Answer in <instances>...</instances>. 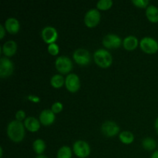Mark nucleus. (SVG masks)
Listing matches in <instances>:
<instances>
[{"instance_id":"nucleus-2","label":"nucleus","mask_w":158,"mask_h":158,"mask_svg":"<svg viewBox=\"0 0 158 158\" xmlns=\"http://www.w3.org/2000/svg\"><path fill=\"white\" fill-rule=\"evenodd\" d=\"M94 60L100 67L107 68L112 64L113 56L107 49H98L94 52Z\"/></svg>"},{"instance_id":"nucleus-3","label":"nucleus","mask_w":158,"mask_h":158,"mask_svg":"<svg viewBox=\"0 0 158 158\" xmlns=\"http://www.w3.org/2000/svg\"><path fill=\"white\" fill-rule=\"evenodd\" d=\"M73 151L76 156L80 158H86L90 154V147L83 140H77L73 145Z\"/></svg>"},{"instance_id":"nucleus-6","label":"nucleus","mask_w":158,"mask_h":158,"mask_svg":"<svg viewBox=\"0 0 158 158\" xmlns=\"http://www.w3.org/2000/svg\"><path fill=\"white\" fill-rule=\"evenodd\" d=\"M55 66L60 73H68L73 69V62L66 56H60L56 59Z\"/></svg>"},{"instance_id":"nucleus-11","label":"nucleus","mask_w":158,"mask_h":158,"mask_svg":"<svg viewBox=\"0 0 158 158\" xmlns=\"http://www.w3.org/2000/svg\"><path fill=\"white\" fill-rule=\"evenodd\" d=\"M41 36L45 43L51 44L56 41L58 38V32L53 26H46L42 29Z\"/></svg>"},{"instance_id":"nucleus-10","label":"nucleus","mask_w":158,"mask_h":158,"mask_svg":"<svg viewBox=\"0 0 158 158\" xmlns=\"http://www.w3.org/2000/svg\"><path fill=\"white\" fill-rule=\"evenodd\" d=\"M65 86L66 88L71 93H75L80 88V77L77 74L69 73L65 78Z\"/></svg>"},{"instance_id":"nucleus-31","label":"nucleus","mask_w":158,"mask_h":158,"mask_svg":"<svg viewBox=\"0 0 158 158\" xmlns=\"http://www.w3.org/2000/svg\"><path fill=\"white\" fill-rule=\"evenodd\" d=\"M151 158H158V150L154 151V152L151 154Z\"/></svg>"},{"instance_id":"nucleus-17","label":"nucleus","mask_w":158,"mask_h":158,"mask_svg":"<svg viewBox=\"0 0 158 158\" xmlns=\"http://www.w3.org/2000/svg\"><path fill=\"white\" fill-rule=\"evenodd\" d=\"M140 42L138 41L135 35H130L125 37L123 40V46L125 49L128 51H132L135 49L139 45Z\"/></svg>"},{"instance_id":"nucleus-7","label":"nucleus","mask_w":158,"mask_h":158,"mask_svg":"<svg viewBox=\"0 0 158 158\" xmlns=\"http://www.w3.org/2000/svg\"><path fill=\"white\" fill-rule=\"evenodd\" d=\"M101 15L99 10L95 8L89 9L86 12L84 16V23L87 27H95L100 23Z\"/></svg>"},{"instance_id":"nucleus-9","label":"nucleus","mask_w":158,"mask_h":158,"mask_svg":"<svg viewBox=\"0 0 158 158\" xmlns=\"http://www.w3.org/2000/svg\"><path fill=\"white\" fill-rule=\"evenodd\" d=\"M14 70L13 63L8 57L2 56L0 59V77L6 78L12 75Z\"/></svg>"},{"instance_id":"nucleus-28","label":"nucleus","mask_w":158,"mask_h":158,"mask_svg":"<svg viewBox=\"0 0 158 158\" xmlns=\"http://www.w3.org/2000/svg\"><path fill=\"white\" fill-rule=\"evenodd\" d=\"M26 113L23 110H19L15 113V120H19V121H22L23 120H26Z\"/></svg>"},{"instance_id":"nucleus-20","label":"nucleus","mask_w":158,"mask_h":158,"mask_svg":"<svg viewBox=\"0 0 158 158\" xmlns=\"http://www.w3.org/2000/svg\"><path fill=\"white\" fill-rule=\"evenodd\" d=\"M141 144L143 148L147 151H154L157 146V142L154 138L150 137H147L142 140Z\"/></svg>"},{"instance_id":"nucleus-23","label":"nucleus","mask_w":158,"mask_h":158,"mask_svg":"<svg viewBox=\"0 0 158 158\" xmlns=\"http://www.w3.org/2000/svg\"><path fill=\"white\" fill-rule=\"evenodd\" d=\"M57 158H71L72 157V150L69 146H62L59 148L56 154Z\"/></svg>"},{"instance_id":"nucleus-13","label":"nucleus","mask_w":158,"mask_h":158,"mask_svg":"<svg viewBox=\"0 0 158 158\" xmlns=\"http://www.w3.org/2000/svg\"><path fill=\"white\" fill-rule=\"evenodd\" d=\"M40 121L44 126H49L55 121V114L52 111V110L45 109L41 111L40 114Z\"/></svg>"},{"instance_id":"nucleus-24","label":"nucleus","mask_w":158,"mask_h":158,"mask_svg":"<svg viewBox=\"0 0 158 158\" xmlns=\"http://www.w3.org/2000/svg\"><path fill=\"white\" fill-rule=\"evenodd\" d=\"M114 2L112 0H100L97 2V9L100 10H106L112 7Z\"/></svg>"},{"instance_id":"nucleus-18","label":"nucleus","mask_w":158,"mask_h":158,"mask_svg":"<svg viewBox=\"0 0 158 158\" xmlns=\"http://www.w3.org/2000/svg\"><path fill=\"white\" fill-rule=\"evenodd\" d=\"M146 16L151 23L158 22V8L154 5H149L146 9Z\"/></svg>"},{"instance_id":"nucleus-26","label":"nucleus","mask_w":158,"mask_h":158,"mask_svg":"<svg viewBox=\"0 0 158 158\" xmlns=\"http://www.w3.org/2000/svg\"><path fill=\"white\" fill-rule=\"evenodd\" d=\"M132 3L138 8H146L149 6L148 0H132Z\"/></svg>"},{"instance_id":"nucleus-4","label":"nucleus","mask_w":158,"mask_h":158,"mask_svg":"<svg viewBox=\"0 0 158 158\" xmlns=\"http://www.w3.org/2000/svg\"><path fill=\"white\" fill-rule=\"evenodd\" d=\"M140 47L143 52L149 54L155 53L158 51V42L151 36H144L140 40Z\"/></svg>"},{"instance_id":"nucleus-12","label":"nucleus","mask_w":158,"mask_h":158,"mask_svg":"<svg viewBox=\"0 0 158 158\" xmlns=\"http://www.w3.org/2000/svg\"><path fill=\"white\" fill-rule=\"evenodd\" d=\"M101 131L106 137H112L118 134L120 131V127L116 122L112 120H106L102 123Z\"/></svg>"},{"instance_id":"nucleus-35","label":"nucleus","mask_w":158,"mask_h":158,"mask_svg":"<svg viewBox=\"0 0 158 158\" xmlns=\"http://www.w3.org/2000/svg\"><path fill=\"white\" fill-rule=\"evenodd\" d=\"M157 147H158V143H157Z\"/></svg>"},{"instance_id":"nucleus-27","label":"nucleus","mask_w":158,"mask_h":158,"mask_svg":"<svg viewBox=\"0 0 158 158\" xmlns=\"http://www.w3.org/2000/svg\"><path fill=\"white\" fill-rule=\"evenodd\" d=\"M63 103L59 101H56L52 103V106H51V110H52V111L54 114H59V113H60L62 111V110H63Z\"/></svg>"},{"instance_id":"nucleus-33","label":"nucleus","mask_w":158,"mask_h":158,"mask_svg":"<svg viewBox=\"0 0 158 158\" xmlns=\"http://www.w3.org/2000/svg\"><path fill=\"white\" fill-rule=\"evenodd\" d=\"M35 158H48V157H46L44 154H40V155H37Z\"/></svg>"},{"instance_id":"nucleus-34","label":"nucleus","mask_w":158,"mask_h":158,"mask_svg":"<svg viewBox=\"0 0 158 158\" xmlns=\"http://www.w3.org/2000/svg\"><path fill=\"white\" fill-rule=\"evenodd\" d=\"M2 155H3V150H2V148H0V157H2Z\"/></svg>"},{"instance_id":"nucleus-30","label":"nucleus","mask_w":158,"mask_h":158,"mask_svg":"<svg viewBox=\"0 0 158 158\" xmlns=\"http://www.w3.org/2000/svg\"><path fill=\"white\" fill-rule=\"evenodd\" d=\"M6 28H5L4 25L0 24V39L2 40L5 36V34H6Z\"/></svg>"},{"instance_id":"nucleus-1","label":"nucleus","mask_w":158,"mask_h":158,"mask_svg":"<svg viewBox=\"0 0 158 158\" xmlns=\"http://www.w3.org/2000/svg\"><path fill=\"white\" fill-rule=\"evenodd\" d=\"M25 128L24 123L22 121L17 120H12L8 123L6 129L8 137L15 143H19L24 139L26 135Z\"/></svg>"},{"instance_id":"nucleus-21","label":"nucleus","mask_w":158,"mask_h":158,"mask_svg":"<svg viewBox=\"0 0 158 158\" xmlns=\"http://www.w3.org/2000/svg\"><path fill=\"white\" fill-rule=\"evenodd\" d=\"M119 139L120 141L125 144H130L134 140V136L131 132L127 131H123L119 134Z\"/></svg>"},{"instance_id":"nucleus-25","label":"nucleus","mask_w":158,"mask_h":158,"mask_svg":"<svg viewBox=\"0 0 158 158\" xmlns=\"http://www.w3.org/2000/svg\"><path fill=\"white\" fill-rule=\"evenodd\" d=\"M47 50L49 53L51 54L52 56H56L59 53V52H60V47H59V46L56 43H53L48 45Z\"/></svg>"},{"instance_id":"nucleus-19","label":"nucleus","mask_w":158,"mask_h":158,"mask_svg":"<svg viewBox=\"0 0 158 158\" xmlns=\"http://www.w3.org/2000/svg\"><path fill=\"white\" fill-rule=\"evenodd\" d=\"M32 148H33L34 151L38 155L43 154V153L46 150V143H45V141L43 139L38 138L33 141V143H32Z\"/></svg>"},{"instance_id":"nucleus-16","label":"nucleus","mask_w":158,"mask_h":158,"mask_svg":"<svg viewBox=\"0 0 158 158\" xmlns=\"http://www.w3.org/2000/svg\"><path fill=\"white\" fill-rule=\"evenodd\" d=\"M24 126L30 132H36L40 128V121L35 117H28L24 120Z\"/></svg>"},{"instance_id":"nucleus-14","label":"nucleus","mask_w":158,"mask_h":158,"mask_svg":"<svg viewBox=\"0 0 158 158\" xmlns=\"http://www.w3.org/2000/svg\"><path fill=\"white\" fill-rule=\"evenodd\" d=\"M6 31L11 34H15L20 29V23L17 19L14 17H9L5 21L4 24Z\"/></svg>"},{"instance_id":"nucleus-32","label":"nucleus","mask_w":158,"mask_h":158,"mask_svg":"<svg viewBox=\"0 0 158 158\" xmlns=\"http://www.w3.org/2000/svg\"><path fill=\"white\" fill-rule=\"evenodd\" d=\"M154 127H155L156 131H157V133L158 134V117H157V119L155 120V123H154Z\"/></svg>"},{"instance_id":"nucleus-8","label":"nucleus","mask_w":158,"mask_h":158,"mask_svg":"<svg viewBox=\"0 0 158 158\" xmlns=\"http://www.w3.org/2000/svg\"><path fill=\"white\" fill-rule=\"evenodd\" d=\"M102 43L106 49H116L123 44V40L117 34L109 33L104 35L102 40Z\"/></svg>"},{"instance_id":"nucleus-22","label":"nucleus","mask_w":158,"mask_h":158,"mask_svg":"<svg viewBox=\"0 0 158 158\" xmlns=\"http://www.w3.org/2000/svg\"><path fill=\"white\" fill-rule=\"evenodd\" d=\"M65 83V79L60 74H55L50 79V84L54 88H60Z\"/></svg>"},{"instance_id":"nucleus-29","label":"nucleus","mask_w":158,"mask_h":158,"mask_svg":"<svg viewBox=\"0 0 158 158\" xmlns=\"http://www.w3.org/2000/svg\"><path fill=\"white\" fill-rule=\"evenodd\" d=\"M28 100L30 101L34 102V103H39L40 101V98L35 95H29L28 96Z\"/></svg>"},{"instance_id":"nucleus-5","label":"nucleus","mask_w":158,"mask_h":158,"mask_svg":"<svg viewBox=\"0 0 158 158\" xmlns=\"http://www.w3.org/2000/svg\"><path fill=\"white\" fill-rule=\"evenodd\" d=\"M73 58L77 64L80 66H86L90 63L91 54L84 48H78L73 53Z\"/></svg>"},{"instance_id":"nucleus-15","label":"nucleus","mask_w":158,"mask_h":158,"mask_svg":"<svg viewBox=\"0 0 158 158\" xmlns=\"http://www.w3.org/2000/svg\"><path fill=\"white\" fill-rule=\"evenodd\" d=\"M16 50L17 43L14 40H8L2 46V52L6 57L12 56L16 52Z\"/></svg>"}]
</instances>
